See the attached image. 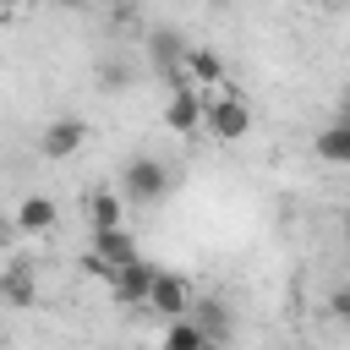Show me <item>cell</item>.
Segmentation results:
<instances>
[{"instance_id":"277c9868","label":"cell","mask_w":350,"mask_h":350,"mask_svg":"<svg viewBox=\"0 0 350 350\" xmlns=\"http://www.w3.org/2000/svg\"><path fill=\"white\" fill-rule=\"evenodd\" d=\"M82 142H88V120H77V115H55L38 131V153L44 159H71V153H82Z\"/></svg>"},{"instance_id":"5bb4252c","label":"cell","mask_w":350,"mask_h":350,"mask_svg":"<svg viewBox=\"0 0 350 350\" xmlns=\"http://www.w3.org/2000/svg\"><path fill=\"white\" fill-rule=\"evenodd\" d=\"M191 317L202 323V334H208V339H219V345L230 339V306H224L219 295H213V301H202V306H197Z\"/></svg>"},{"instance_id":"6da1fadb","label":"cell","mask_w":350,"mask_h":350,"mask_svg":"<svg viewBox=\"0 0 350 350\" xmlns=\"http://www.w3.org/2000/svg\"><path fill=\"white\" fill-rule=\"evenodd\" d=\"M175 186V175H170V164L164 159H153V153H137L126 170H120V197L131 202V208H153V202H164V191Z\"/></svg>"},{"instance_id":"9a60e30c","label":"cell","mask_w":350,"mask_h":350,"mask_svg":"<svg viewBox=\"0 0 350 350\" xmlns=\"http://www.w3.org/2000/svg\"><path fill=\"white\" fill-rule=\"evenodd\" d=\"M126 77H131V71H126L120 60H104V66H98V82H104V93H120V88H126Z\"/></svg>"},{"instance_id":"d6986e66","label":"cell","mask_w":350,"mask_h":350,"mask_svg":"<svg viewBox=\"0 0 350 350\" xmlns=\"http://www.w3.org/2000/svg\"><path fill=\"white\" fill-rule=\"evenodd\" d=\"M202 350H224V345H219V339H208V345H202Z\"/></svg>"},{"instance_id":"ac0fdd59","label":"cell","mask_w":350,"mask_h":350,"mask_svg":"<svg viewBox=\"0 0 350 350\" xmlns=\"http://www.w3.org/2000/svg\"><path fill=\"white\" fill-rule=\"evenodd\" d=\"M339 230H345V246H350V213H345V224H339Z\"/></svg>"},{"instance_id":"7c38bea8","label":"cell","mask_w":350,"mask_h":350,"mask_svg":"<svg viewBox=\"0 0 350 350\" xmlns=\"http://www.w3.org/2000/svg\"><path fill=\"white\" fill-rule=\"evenodd\" d=\"M312 153H317L323 164H350V120H345V115H334V120L312 137Z\"/></svg>"},{"instance_id":"9c48e42d","label":"cell","mask_w":350,"mask_h":350,"mask_svg":"<svg viewBox=\"0 0 350 350\" xmlns=\"http://www.w3.org/2000/svg\"><path fill=\"white\" fill-rule=\"evenodd\" d=\"M88 252H93L109 273H120L126 262H137V257H142V246H137L131 224H126V230H109V235H93V241H88Z\"/></svg>"},{"instance_id":"ba28073f","label":"cell","mask_w":350,"mask_h":350,"mask_svg":"<svg viewBox=\"0 0 350 350\" xmlns=\"http://www.w3.org/2000/svg\"><path fill=\"white\" fill-rule=\"evenodd\" d=\"M82 213H88V230H93V235H109V230H126L131 202H126L120 191H88Z\"/></svg>"},{"instance_id":"3957f363","label":"cell","mask_w":350,"mask_h":350,"mask_svg":"<svg viewBox=\"0 0 350 350\" xmlns=\"http://www.w3.org/2000/svg\"><path fill=\"white\" fill-rule=\"evenodd\" d=\"M164 126L180 131V137H202V131H208V93H197L191 82H186V88H170V98H164Z\"/></svg>"},{"instance_id":"8fae6325","label":"cell","mask_w":350,"mask_h":350,"mask_svg":"<svg viewBox=\"0 0 350 350\" xmlns=\"http://www.w3.org/2000/svg\"><path fill=\"white\" fill-rule=\"evenodd\" d=\"M0 295H5V306H33L38 301V284H33V262H5V273H0Z\"/></svg>"},{"instance_id":"e0dca14e","label":"cell","mask_w":350,"mask_h":350,"mask_svg":"<svg viewBox=\"0 0 350 350\" xmlns=\"http://www.w3.org/2000/svg\"><path fill=\"white\" fill-rule=\"evenodd\" d=\"M339 115H345V120H350V88H345V93H339Z\"/></svg>"},{"instance_id":"4fadbf2b","label":"cell","mask_w":350,"mask_h":350,"mask_svg":"<svg viewBox=\"0 0 350 350\" xmlns=\"http://www.w3.org/2000/svg\"><path fill=\"white\" fill-rule=\"evenodd\" d=\"M202 345H208V334H202L197 317H175V323H164L159 350H202Z\"/></svg>"},{"instance_id":"5b68a950","label":"cell","mask_w":350,"mask_h":350,"mask_svg":"<svg viewBox=\"0 0 350 350\" xmlns=\"http://www.w3.org/2000/svg\"><path fill=\"white\" fill-rule=\"evenodd\" d=\"M153 284H159V268H153L148 257H137V262H126V268L115 273L109 295H115L120 306H148V301H153Z\"/></svg>"},{"instance_id":"7a4b0ae2","label":"cell","mask_w":350,"mask_h":350,"mask_svg":"<svg viewBox=\"0 0 350 350\" xmlns=\"http://www.w3.org/2000/svg\"><path fill=\"white\" fill-rule=\"evenodd\" d=\"M246 131H252V104H246L235 88L208 93V137H219V142H241Z\"/></svg>"},{"instance_id":"2e32d148","label":"cell","mask_w":350,"mask_h":350,"mask_svg":"<svg viewBox=\"0 0 350 350\" xmlns=\"http://www.w3.org/2000/svg\"><path fill=\"white\" fill-rule=\"evenodd\" d=\"M328 317L334 323H350V284H334L328 290Z\"/></svg>"},{"instance_id":"52a82bcc","label":"cell","mask_w":350,"mask_h":350,"mask_svg":"<svg viewBox=\"0 0 350 350\" xmlns=\"http://www.w3.org/2000/svg\"><path fill=\"white\" fill-rule=\"evenodd\" d=\"M224 77H230L224 55H219V49H208V44H191V55H186V82H191L197 93H219V88H224ZM186 82H180V88H186Z\"/></svg>"},{"instance_id":"30bf717a","label":"cell","mask_w":350,"mask_h":350,"mask_svg":"<svg viewBox=\"0 0 350 350\" xmlns=\"http://www.w3.org/2000/svg\"><path fill=\"white\" fill-rule=\"evenodd\" d=\"M16 230L22 235H44V230H55V219H60V208H55V197H44V191H33V197H22L16 202Z\"/></svg>"},{"instance_id":"8992f818","label":"cell","mask_w":350,"mask_h":350,"mask_svg":"<svg viewBox=\"0 0 350 350\" xmlns=\"http://www.w3.org/2000/svg\"><path fill=\"white\" fill-rule=\"evenodd\" d=\"M148 312H159L164 323H175V317H191V284H186V273H175V268H159V284H153V301H148Z\"/></svg>"}]
</instances>
